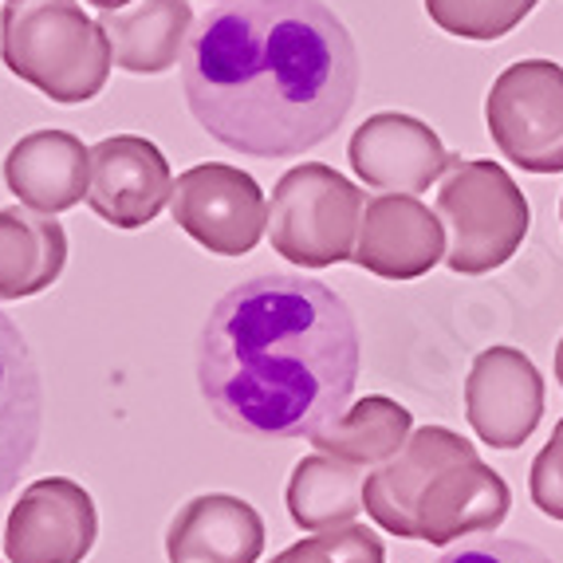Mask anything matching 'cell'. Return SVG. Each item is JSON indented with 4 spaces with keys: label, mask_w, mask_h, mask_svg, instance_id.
<instances>
[{
    "label": "cell",
    "mask_w": 563,
    "mask_h": 563,
    "mask_svg": "<svg viewBox=\"0 0 563 563\" xmlns=\"http://www.w3.org/2000/svg\"><path fill=\"white\" fill-rule=\"evenodd\" d=\"M181 87L189 114L221 146L296 158L351 114L358 52L323 0H225L189 36Z\"/></svg>",
    "instance_id": "obj_1"
},
{
    "label": "cell",
    "mask_w": 563,
    "mask_h": 563,
    "mask_svg": "<svg viewBox=\"0 0 563 563\" xmlns=\"http://www.w3.org/2000/svg\"><path fill=\"white\" fill-rule=\"evenodd\" d=\"M355 383L358 323L316 276H253L229 288L201 328V398L244 438H311L347 410Z\"/></svg>",
    "instance_id": "obj_2"
},
{
    "label": "cell",
    "mask_w": 563,
    "mask_h": 563,
    "mask_svg": "<svg viewBox=\"0 0 563 563\" xmlns=\"http://www.w3.org/2000/svg\"><path fill=\"white\" fill-rule=\"evenodd\" d=\"M512 493L477 445L445 426H422L366 477L363 512L383 532L422 544H457L505 525Z\"/></svg>",
    "instance_id": "obj_3"
},
{
    "label": "cell",
    "mask_w": 563,
    "mask_h": 563,
    "mask_svg": "<svg viewBox=\"0 0 563 563\" xmlns=\"http://www.w3.org/2000/svg\"><path fill=\"white\" fill-rule=\"evenodd\" d=\"M0 59L52 103H87L111 76V40L76 0H9L0 12Z\"/></svg>",
    "instance_id": "obj_4"
},
{
    "label": "cell",
    "mask_w": 563,
    "mask_h": 563,
    "mask_svg": "<svg viewBox=\"0 0 563 563\" xmlns=\"http://www.w3.org/2000/svg\"><path fill=\"white\" fill-rule=\"evenodd\" d=\"M433 209L450 236L445 264L457 276H485L508 264L532 225L525 189L493 158H457L453 154Z\"/></svg>",
    "instance_id": "obj_5"
},
{
    "label": "cell",
    "mask_w": 563,
    "mask_h": 563,
    "mask_svg": "<svg viewBox=\"0 0 563 563\" xmlns=\"http://www.w3.org/2000/svg\"><path fill=\"white\" fill-rule=\"evenodd\" d=\"M366 194L323 162L291 166L273 186L268 241L300 268H331L355 256Z\"/></svg>",
    "instance_id": "obj_6"
},
{
    "label": "cell",
    "mask_w": 563,
    "mask_h": 563,
    "mask_svg": "<svg viewBox=\"0 0 563 563\" xmlns=\"http://www.w3.org/2000/svg\"><path fill=\"white\" fill-rule=\"evenodd\" d=\"M488 134L525 174L563 169V67L552 59L508 64L485 99Z\"/></svg>",
    "instance_id": "obj_7"
},
{
    "label": "cell",
    "mask_w": 563,
    "mask_h": 563,
    "mask_svg": "<svg viewBox=\"0 0 563 563\" xmlns=\"http://www.w3.org/2000/svg\"><path fill=\"white\" fill-rule=\"evenodd\" d=\"M174 225L213 256H249L268 233V201L253 174L225 162H198L169 194Z\"/></svg>",
    "instance_id": "obj_8"
},
{
    "label": "cell",
    "mask_w": 563,
    "mask_h": 563,
    "mask_svg": "<svg viewBox=\"0 0 563 563\" xmlns=\"http://www.w3.org/2000/svg\"><path fill=\"white\" fill-rule=\"evenodd\" d=\"M99 536L95 500L67 477H40L20 493L4 525L9 563H84Z\"/></svg>",
    "instance_id": "obj_9"
},
{
    "label": "cell",
    "mask_w": 563,
    "mask_h": 563,
    "mask_svg": "<svg viewBox=\"0 0 563 563\" xmlns=\"http://www.w3.org/2000/svg\"><path fill=\"white\" fill-rule=\"evenodd\" d=\"M465 418L493 450H517L544 418V378L517 347H488L465 378Z\"/></svg>",
    "instance_id": "obj_10"
},
{
    "label": "cell",
    "mask_w": 563,
    "mask_h": 563,
    "mask_svg": "<svg viewBox=\"0 0 563 563\" xmlns=\"http://www.w3.org/2000/svg\"><path fill=\"white\" fill-rule=\"evenodd\" d=\"M351 169L378 194H426L433 181L445 178L453 154L442 146L430 122L402 111H383L351 134L347 142Z\"/></svg>",
    "instance_id": "obj_11"
},
{
    "label": "cell",
    "mask_w": 563,
    "mask_h": 563,
    "mask_svg": "<svg viewBox=\"0 0 563 563\" xmlns=\"http://www.w3.org/2000/svg\"><path fill=\"white\" fill-rule=\"evenodd\" d=\"M450 236L438 209L410 194H378L366 198L351 261L383 280H418L445 261Z\"/></svg>",
    "instance_id": "obj_12"
},
{
    "label": "cell",
    "mask_w": 563,
    "mask_h": 563,
    "mask_svg": "<svg viewBox=\"0 0 563 563\" xmlns=\"http://www.w3.org/2000/svg\"><path fill=\"white\" fill-rule=\"evenodd\" d=\"M174 174L166 154L151 139L114 134L91 146V189L87 206L114 229H142L169 206Z\"/></svg>",
    "instance_id": "obj_13"
},
{
    "label": "cell",
    "mask_w": 563,
    "mask_h": 563,
    "mask_svg": "<svg viewBox=\"0 0 563 563\" xmlns=\"http://www.w3.org/2000/svg\"><path fill=\"white\" fill-rule=\"evenodd\" d=\"M4 186L36 213L76 209L91 189V151L67 131H32L4 158Z\"/></svg>",
    "instance_id": "obj_14"
},
{
    "label": "cell",
    "mask_w": 563,
    "mask_h": 563,
    "mask_svg": "<svg viewBox=\"0 0 563 563\" xmlns=\"http://www.w3.org/2000/svg\"><path fill=\"white\" fill-rule=\"evenodd\" d=\"M44 430V386L29 339L0 311V500L20 485Z\"/></svg>",
    "instance_id": "obj_15"
},
{
    "label": "cell",
    "mask_w": 563,
    "mask_h": 563,
    "mask_svg": "<svg viewBox=\"0 0 563 563\" xmlns=\"http://www.w3.org/2000/svg\"><path fill=\"white\" fill-rule=\"evenodd\" d=\"M261 552V512L229 493H201L186 500L166 528L169 563H256Z\"/></svg>",
    "instance_id": "obj_16"
},
{
    "label": "cell",
    "mask_w": 563,
    "mask_h": 563,
    "mask_svg": "<svg viewBox=\"0 0 563 563\" xmlns=\"http://www.w3.org/2000/svg\"><path fill=\"white\" fill-rule=\"evenodd\" d=\"M99 29L111 40L114 67L131 76H162L194 36V9L186 0H131L126 9L99 12Z\"/></svg>",
    "instance_id": "obj_17"
},
{
    "label": "cell",
    "mask_w": 563,
    "mask_h": 563,
    "mask_svg": "<svg viewBox=\"0 0 563 563\" xmlns=\"http://www.w3.org/2000/svg\"><path fill=\"white\" fill-rule=\"evenodd\" d=\"M67 233L56 217L29 206L0 209V300H29L59 280Z\"/></svg>",
    "instance_id": "obj_18"
},
{
    "label": "cell",
    "mask_w": 563,
    "mask_h": 563,
    "mask_svg": "<svg viewBox=\"0 0 563 563\" xmlns=\"http://www.w3.org/2000/svg\"><path fill=\"white\" fill-rule=\"evenodd\" d=\"M363 493H366V473L363 465L339 461L331 453H308L296 461V470L288 477V517L303 532H328V528L355 525L363 512Z\"/></svg>",
    "instance_id": "obj_19"
},
{
    "label": "cell",
    "mask_w": 563,
    "mask_h": 563,
    "mask_svg": "<svg viewBox=\"0 0 563 563\" xmlns=\"http://www.w3.org/2000/svg\"><path fill=\"white\" fill-rule=\"evenodd\" d=\"M413 433V413L402 402L386 395L358 398L355 406L331 418L328 426L311 433V445L320 453H331L339 461L363 465V470H378L395 457Z\"/></svg>",
    "instance_id": "obj_20"
},
{
    "label": "cell",
    "mask_w": 563,
    "mask_h": 563,
    "mask_svg": "<svg viewBox=\"0 0 563 563\" xmlns=\"http://www.w3.org/2000/svg\"><path fill=\"white\" fill-rule=\"evenodd\" d=\"M422 4H426V16L445 36L488 44V40H500L517 29V24H525V16L540 0H422Z\"/></svg>",
    "instance_id": "obj_21"
},
{
    "label": "cell",
    "mask_w": 563,
    "mask_h": 563,
    "mask_svg": "<svg viewBox=\"0 0 563 563\" xmlns=\"http://www.w3.org/2000/svg\"><path fill=\"white\" fill-rule=\"evenodd\" d=\"M268 563H386V548L366 525H343L296 540Z\"/></svg>",
    "instance_id": "obj_22"
},
{
    "label": "cell",
    "mask_w": 563,
    "mask_h": 563,
    "mask_svg": "<svg viewBox=\"0 0 563 563\" xmlns=\"http://www.w3.org/2000/svg\"><path fill=\"white\" fill-rule=\"evenodd\" d=\"M528 493H532V505L544 512V517L560 520L563 525V418L555 422L552 438L532 461V477H528Z\"/></svg>",
    "instance_id": "obj_23"
},
{
    "label": "cell",
    "mask_w": 563,
    "mask_h": 563,
    "mask_svg": "<svg viewBox=\"0 0 563 563\" xmlns=\"http://www.w3.org/2000/svg\"><path fill=\"white\" fill-rule=\"evenodd\" d=\"M438 563H552L540 548L525 540H461Z\"/></svg>",
    "instance_id": "obj_24"
},
{
    "label": "cell",
    "mask_w": 563,
    "mask_h": 563,
    "mask_svg": "<svg viewBox=\"0 0 563 563\" xmlns=\"http://www.w3.org/2000/svg\"><path fill=\"white\" fill-rule=\"evenodd\" d=\"M87 4H99V9H126L131 0H87Z\"/></svg>",
    "instance_id": "obj_25"
},
{
    "label": "cell",
    "mask_w": 563,
    "mask_h": 563,
    "mask_svg": "<svg viewBox=\"0 0 563 563\" xmlns=\"http://www.w3.org/2000/svg\"><path fill=\"white\" fill-rule=\"evenodd\" d=\"M555 383L563 386V339H560V347H555Z\"/></svg>",
    "instance_id": "obj_26"
},
{
    "label": "cell",
    "mask_w": 563,
    "mask_h": 563,
    "mask_svg": "<svg viewBox=\"0 0 563 563\" xmlns=\"http://www.w3.org/2000/svg\"><path fill=\"white\" fill-rule=\"evenodd\" d=\"M560 217H563V201H560Z\"/></svg>",
    "instance_id": "obj_27"
},
{
    "label": "cell",
    "mask_w": 563,
    "mask_h": 563,
    "mask_svg": "<svg viewBox=\"0 0 563 563\" xmlns=\"http://www.w3.org/2000/svg\"><path fill=\"white\" fill-rule=\"evenodd\" d=\"M221 4H225V0H221Z\"/></svg>",
    "instance_id": "obj_28"
}]
</instances>
